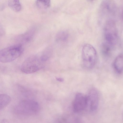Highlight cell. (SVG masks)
Masks as SVG:
<instances>
[{
	"label": "cell",
	"mask_w": 123,
	"mask_h": 123,
	"mask_svg": "<svg viewBox=\"0 0 123 123\" xmlns=\"http://www.w3.org/2000/svg\"><path fill=\"white\" fill-rule=\"evenodd\" d=\"M73 108L75 112H81L86 108V96L81 93L76 95L73 103Z\"/></svg>",
	"instance_id": "obj_6"
},
{
	"label": "cell",
	"mask_w": 123,
	"mask_h": 123,
	"mask_svg": "<svg viewBox=\"0 0 123 123\" xmlns=\"http://www.w3.org/2000/svg\"><path fill=\"white\" fill-rule=\"evenodd\" d=\"M97 56L96 51L92 45L86 44L83 46L82 50V58L85 68L89 69L92 68L96 63Z\"/></svg>",
	"instance_id": "obj_2"
},
{
	"label": "cell",
	"mask_w": 123,
	"mask_h": 123,
	"mask_svg": "<svg viewBox=\"0 0 123 123\" xmlns=\"http://www.w3.org/2000/svg\"><path fill=\"white\" fill-rule=\"evenodd\" d=\"M68 36L67 32L63 31L60 32L57 35V40L59 41H65L67 39Z\"/></svg>",
	"instance_id": "obj_12"
},
{
	"label": "cell",
	"mask_w": 123,
	"mask_h": 123,
	"mask_svg": "<svg viewBox=\"0 0 123 123\" xmlns=\"http://www.w3.org/2000/svg\"><path fill=\"white\" fill-rule=\"evenodd\" d=\"M104 32L106 43L112 47L117 44L118 39V33L115 24L113 20H110L107 22Z\"/></svg>",
	"instance_id": "obj_4"
},
{
	"label": "cell",
	"mask_w": 123,
	"mask_h": 123,
	"mask_svg": "<svg viewBox=\"0 0 123 123\" xmlns=\"http://www.w3.org/2000/svg\"><path fill=\"white\" fill-rule=\"evenodd\" d=\"M23 51L22 46L17 44L3 49L0 51V62L3 63L12 62L22 54Z\"/></svg>",
	"instance_id": "obj_1"
},
{
	"label": "cell",
	"mask_w": 123,
	"mask_h": 123,
	"mask_svg": "<svg viewBox=\"0 0 123 123\" xmlns=\"http://www.w3.org/2000/svg\"><path fill=\"white\" fill-rule=\"evenodd\" d=\"M56 78L57 81L60 82H62L64 80V79L62 78L56 77Z\"/></svg>",
	"instance_id": "obj_13"
},
{
	"label": "cell",
	"mask_w": 123,
	"mask_h": 123,
	"mask_svg": "<svg viewBox=\"0 0 123 123\" xmlns=\"http://www.w3.org/2000/svg\"><path fill=\"white\" fill-rule=\"evenodd\" d=\"M114 68L118 74L123 73V55L122 54L118 55L115 58L114 63Z\"/></svg>",
	"instance_id": "obj_7"
},
{
	"label": "cell",
	"mask_w": 123,
	"mask_h": 123,
	"mask_svg": "<svg viewBox=\"0 0 123 123\" xmlns=\"http://www.w3.org/2000/svg\"><path fill=\"white\" fill-rule=\"evenodd\" d=\"M36 4L37 6L41 9H45L49 7L50 5V0H37Z\"/></svg>",
	"instance_id": "obj_11"
},
{
	"label": "cell",
	"mask_w": 123,
	"mask_h": 123,
	"mask_svg": "<svg viewBox=\"0 0 123 123\" xmlns=\"http://www.w3.org/2000/svg\"><path fill=\"white\" fill-rule=\"evenodd\" d=\"M40 59L35 56H32L26 59L21 65V70L22 72L26 74L35 72L41 68L43 67Z\"/></svg>",
	"instance_id": "obj_3"
},
{
	"label": "cell",
	"mask_w": 123,
	"mask_h": 123,
	"mask_svg": "<svg viewBox=\"0 0 123 123\" xmlns=\"http://www.w3.org/2000/svg\"><path fill=\"white\" fill-rule=\"evenodd\" d=\"M8 4L9 7L15 12H19L22 9L21 5L18 0H9L8 2Z\"/></svg>",
	"instance_id": "obj_8"
},
{
	"label": "cell",
	"mask_w": 123,
	"mask_h": 123,
	"mask_svg": "<svg viewBox=\"0 0 123 123\" xmlns=\"http://www.w3.org/2000/svg\"><path fill=\"white\" fill-rule=\"evenodd\" d=\"M87 106L91 111H94L97 109L99 101V94L95 88L91 89L86 95Z\"/></svg>",
	"instance_id": "obj_5"
},
{
	"label": "cell",
	"mask_w": 123,
	"mask_h": 123,
	"mask_svg": "<svg viewBox=\"0 0 123 123\" xmlns=\"http://www.w3.org/2000/svg\"><path fill=\"white\" fill-rule=\"evenodd\" d=\"M112 47L106 42L103 43L101 46V50L103 55L106 57L110 56L112 53Z\"/></svg>",
	"instance_id": "obj_9"
},
{
	"label": "cell",
	"mask_w": 123,
	"mask_h": 123,
	"mask_svg": "<svg viewBox=\"0 0 123 123\" xmlns=\"http://www.w3.org/2000/svg\"><path fill=\"white\" fill-rule=\"evenodd\" d=\"M6 121L4 119H0V123H6Z\"/></svg>",
	"instance_id": "obj_14"
},
{
	"label": "cell",
	"mask_w": 123,
	"mask_h": 123,
	"mask_svg": "<svg viewBox=\"0 0 123 123\" xmlns=\"http://www.w3.org/2000/svg\"><path fill=\"white\" fill-rule=\"evenodd\" d=\"M11 98L6 94H0V109L4 108L10 103Z\"/></svg>",
	"instance_id": "obj_10"
}]
</instances>
